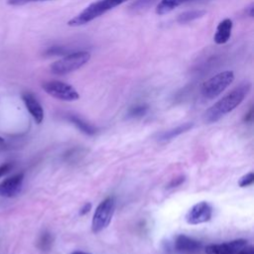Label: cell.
Wrapping results in <instances>:
<instances>
[{
  "label": "cell",
  "instance_id": "8992f818",
  "mask_svg": "<svg viewBox=\"0 0 254 254\" xmlns=\"http://www.w3.org/2000/svg\"><path fill=\"white\" fill-rule=\"evenodd\" d=\"M42 87L48 94L60 100L75 101L79 98V94L73 86L60 80L45 81Z\"/></svg>",
  "mask_w": 254,
  "mask_h": 254
},
{
  "label": "cell",
  "instance_id": "7a4b0ae2",
  "mask_svg": "<svg viewBox=\"0 0 254 254\" xmlns=\"http://www.w3.org/2000/svg\"><path fill=\"white\" fill-rule=\"evenodd\" d=\"M128 0H98L90 5H88L83 11H81L78 15L73 17L68 21V25L72 27L81 26L89 23L95 18L103 15L107 11L121 5L122 3Z\"/></svg>",
  "mask_w": 254,
  "mask_h": 254
},
{
  "label": "cell",
  "instance_id": "d6986e66",
  "mask_svg": "<svg viewBox=\"0 0 254 254\" xmlns=\"http://www.w3.org/2000/svg\"><path fill=\"white\" fill-rule=\"evenodd\" d=\"M52 244V237L49 233H44L41 238H40V241H39V246L41 249L43 250H47L50 248Z\"/></svg>",
  "mask_w": 254,
  "mask_h": 254
},
{
  "label": "cell",
  "instance_id": "d4e9b609",
  "mask_svg": "<svg viewBox=\"0 0 254 254\" xmlns=\"http://www.w3.org/2000/svg\"><path fill=\"white\" fill-rule=\"evenodd\" d=\"M246 13L248 14L249 17H253L254 16V5L251 4L248 8H246Z\"/></svg>",
  "mask_w": 254,
  "mask_h": 254
},
{
  "label": "cell",
  "instance_id": "6da1fadb",
  "mask_svg": "<svg viewBox=\"0 0 254 254\" xmlns=\"http://www.w3.org/2000/svg\"><path fill=\"white\" fill-rule=\"evenodd\" d=\"M250 87L251 84L248 81H244L239 86L235 87L205 111L204 120L207 123H213L231 112L244 100Z\"/></svg>",
  "mask_w": 254,
  "mask_h": 254
},
{
  "label": "cell",
  "instance_id": "277c9868",
  "mask_svg": "<svg viewBox=\"0 0 254 254\" xmlns=\"http://www.w3.org/2000/svg\"><path fill=\"white\" fill-rule=\"evenodd\" d=\"M234 80V73L231 70L221 71L204 81L201 85V94L208 99L215 98L224 91Z\"/></svg>",
  "mask_w": 254,
  "mask_h": 254
},
{
  "label": "cell",
  "instance_id": "2e32d148",
  "mask_svg": "<svg viewBox=\"0 0 254 254\" xmlns=\"http://www.w3.org/2000/svg\"><path fill=\"white\" fill-rule=\"evenodd\" d=\"M70 121L81 131L83 132L84 134H87V135H92L95 133V129L89 125L88 123H86L85 121H83L82 119L76 117V116H70L69 117Z\"/></svg>",
  "mask_w": 254,
  "mask_h": 254
},
{
  "label": "cell",
  "instance_id": "e0dca14e",
  "mask_svg": "<svg viewBox=\"0 0 254 254\" xmlns=\"http://www.w3.org/2000/svg\"><path fill=\"white\" fill-rule=\"evenodd\" d=\"M148 110V106L145 104H140L132 107L129 111V117H141Z\"/></svg>",
  "mask_w": 254,
  "mask_h": 254
},
{
  "label": "cell",
  "instance_id": "cb8c5ba5",
  "mask_svg": "<svg viewBox=\"0 0 254 254\" xmlns=\"http://www.w3.org/2000/svg\"><path fill=\"white\" fill-rule=\"evenodd\" d=\"M184 181H185V177L177 178V179H175L174 181H172V183L170 184L169 188H175V187H178V186H179V185H181Z\"/></svg>",
  "mask_w": 254,
  "mask_h": 254
},
{
  "label": "cell",
  "instance_id": "9a60e30c",
  "mask_svg": "<svg viewBox=\"0 0 254 254\" xmlns=\"http://www.w3.org/2000/svg\"><path fill=\"white\" fill-rule=\"evenodd\" d=\"M192 127V124L191 123H185L175 129H172V130H169L165 133H163L161 135V140H170V139H173L175 137H177L178 135L184 133V132H187L189 131L190 128Z\"/></svg>",
  "mask_w": 254,
  "mask_h": 254
},
{
  "label": "cell",
  "instance_id": "8fae6325",
  "mask_svg": "<svg viewBox=\"0 0 254 254\" xmlns=\"http://www.w3.org/2000/svg\"><path fill=\"white\" fill-rule=\"evenodd\" d=\"M22 99L26 105V108L36 121V123L40 124L42 123L44 119V110L41 105V103L38 101V99L29 92H25L22 94Z\"/></svg>",
  "mask_w": 254,
  "mask_h": 254
},
{
  "label": "cell",
  "instance_id": "ffe728a7",
  "mask_svg": "<svg viewBox=\"0 0 254 254\" xmlns=\"http://www.w3.org/2000/svg\"><path fill=\"white\" fill-rule=\"evenodd\" d=\"M156 0H138L135 3H133L132 6L134 7V9H142V8L149 6L150 4H152Z\"/></svg>",
  "mask_w": 254,
  "mask_h": 254
},
{
  "label": "cell",
  "instance_id": "3957f363",
  "mask_svg": "<svg viewBox=\"0 0 254 254\" xmlns=\"http://www.w3.org/2000/svg\"><path fill=\"white\" fill-rule=\"evenodd\" d=\"M90 60V54L88 52H75L65 57L62 58L61 60L53 63L51 64L52 72L56 74H66L72 72L85 64Z\"/></svg>",
  "mask_w": 254,
  "mask_h": 254
},
{
  "label": "cell",
  "instance_id": "4316f807",
  "mask_svg": "<svg viewBox=\"0 0 254 254\" xmlns=\"http://www.w3.org/2000/svg\"><path fill=\"white\" fill-rule=\"evenodd\" d=\"M4 142V139L2 137H0V143H3Z\"/></svg>",
  "mask_w": 254,
  "mask_h": 254
},
{
  "label": "cell",
  "instance_id": "ba28073f",
  "mask_svg": "<svg viewBox=\"0 0 254 254\" xmlns=\"http://www.w3.org/2000/svg\"><path fill=\"white\" fill-rule=\"evenodd\" d=\"M246 245V239H235L220 244H210L205 247L206 254H238Z\"/></svg>",
  "mask_w": 254,
  "mask_h": 254
},
{
  "label": "cell",
  "instance_id": "30bf717a",
  "mask_svg": "<svg viewBox=\"0 0 254 254\" xmlns=\"http://www.w3.org/2000/svg\"><path fill=\"white\" fill-rule=\"evenodd\" d=\"M174 247L176 251L184 254H192L200 250L202 244L200 241L195 240L185 234H180L176 237Z\"/></svg>",
  "mask_w": 254,
  "mask_h": 254
},
{
  "label": "cell",
  "instance_id": "52a82bcc",
  "mask_svg": "<svg viewBox=\"0 0 254 254\" xmlns=\"http://www.w3.org/2000/svg\"><path fill=\"white\" fill-rule=\"evenodd\" d=\"M212 207L206 201H199L192 205L187 212L185 219L190 225H197L210 220Z\"/></svg>",
  "mask_w": 254,
  "mask_h": 254
},
{
  "label": "cell",
  "instance_id": "484cf974",
  "mask_svg": "<svg viewBox=\"0 0 254 254\" xmlns=\"http://www.w3.org/2000/svg\"><path fill=\"white\" fill-rule=\"evenodd\" d=\"M71 254H89V253H86V252H83V251H74Z\"/></svg>",
  "mask_w": 254,
  "mask_h": 254
},
{
  "label": "cell",
  "instance_id": "44dd1931",
  "mask_svg": "<svg viewBox=\"0 0 254 254\" xmlns=\"http://www.w3.org/2000/svg\"><path fill=\"white\" fill-rule=\"evenodd\" d=\"M37 1H47V0H8L7 3L12 6H19V5H24L27 3L37 2Z\"/></svg>",
  "mask_w": 254,
  "mask_h": 254
},
{
  "label": "cell",
  "instance_id": "ac0fdd59",
  "mask_svg": "<svg viewBox=\"0 0 254 254\" xmlns=\"http://www.w3.org/2000/svg\"><path fill=\"white\" fill-rule=\"evenodd\" d=\"M253 182H254V174H253V172H250L240 178L238 185L241 188H246V187L251 186L253 184Z\"/></svg>",
  "mask_w": 254,
  "mask_h": 254
},
{
  "label": "cell",
  "instance_id": "7402d4cb",
  "mask_svg": "<svg viewBox=\"0 0 254 254\" xmlns=\"http://www.w3.org/2000/svg\"><path fill=\"white\" fill-rule=\"evenodd\" d=\"M13 168V165L11 163H6L0 166V178H2L3 176H5L6 174H8Z\"/></svg>",
  "mask_w": 254,
  "mask_h": 254
},
{
  "label": "cell",
  "instance_id": "5b68a950",
  "mask_svg": "<svg viewBox=\"0 0 254 254\" xmlns=\"http://www.w3.org/2000/svg\"><path fill=\"white\" fill-rule=\"evenodd\" d=\"M114 210L115 198L113 196L106 197L97 205L91 221V230L93 233H99L109 225Z\"/></svg>",
  "mask_w": 254,
  "mask_h": 254
},
{
  "label": "cell",
  "instance_id": "603a6c76",
  "mask_svg": "<svg viewBox=\"0 0 254 254\" xmlns=\"http://www.w3.org/2000/svg\"><path fill=\"white\" fill-rule=\"evenodd\" d=\"M91 207H92V204L90 203V202H86L81 208H80V210H79V214L80 215H84V214H86L90 209H91Z\"/></svg>",
  "mask_w": 254,
  "mask_h": 254
},
{
  "label": "cell",
  "instance_id": "7c38bea8",
  "mask_svg": "<svg viewBox=\"0 0 254 254\" xmlns=\"http://www.w3.org/2000/svg\"><path fill=\"white\" fill-rule=\"evenodd\" d=\"M232 26H233V23H232V20L226 18L224 20H222L217 28H216V31H215V34L213 36V40L216 44L218 45H222V44H225L230 36H231V30H232Z\"/></svg>",
  "mask_w": 254,
  "mask_h": 254
},
{
  "label": "cell",
  "instance_id": "5bb4252c",
  "mask_svg": "<svg viewBox=\"0 0 254 254\" xmlns=\"http://www.w3.org/2000/svg\"><path fill=\"white\" fill-rule=\"evenodd\" d=\"M206 12L204 10H191V11H186L184 13H182L181 15H179L177 21L180 24H186L189 23L192 20H195L197 18L202 17Z\"/></svg>",
  "mask_w": 254,
  "mask_h": 254
},
{
  "label": "cell",
  "instance_id": "4fadbf2b",
  "mask_svg": "<svg viewBox=\"0 0 254 254\" xmlns=\"http://www.w3.org/2000/svg\"><path fill=\"white\" fill-rule=\"evenodd\" d=\"M188 1L190 0H161L157 5L156 13L159 15H165Z\"/></svg>",
  "mask_w": 254,
  "mask_h": 254
},
{
  "label": "cell",
  "instance_id": "9c48e42d",
  "mask_svg": "<svg viewBox=\"0 0 254 254\" xmlns=\"http://www.w3.org/2000/svg\"><path fill=\"white\" fill-rule=\"evenodd\" d=\"M24 174H16L10 178H7L0 184V196L3 197H14L16 196L23 185Z\"/></svg>",
  "mask_w": 254,
  "mask_h": 254
}]
</instances>
